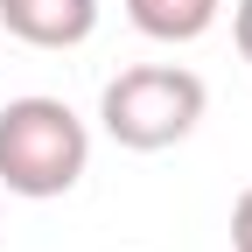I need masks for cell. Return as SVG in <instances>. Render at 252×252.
<instances>
[{
  "instance_id": "obj_5",
  "label": "cell",
  "mask_w": 252,
  "mask_h": 252,
  "mask_svg": "<svg viewBox=\"0 0 252 252\" xmlns=\"http://www.w3.org/2000/svg\"><path fill=\"white\" fill-rule=\"evenodd\" d=\"M231 252H252V189L231 203Z\"/></svg>"
},
{
  "instance_id": "obj_2",
  "label": "cell",
  "mask_w": 252,
  "mask_h": 252,
  "mask_svg": "<svg viewBox=\"0 0 252 252\" xmlns=\"http://www.w3.org/2000/svg\"><path fill=\"white\" fill-rule=\"evenodd\" d=\"M203 105H210V91H203L196 70H182V63H133V70H119L105 84L98 119H105V133L119 147L161 154V147H175V140L196 133Z\"/></svg>"
},
{
  "instance_id": "obj_3",
  "label": "cell",
  "mask_w": 252,
  "mask_h": 252,
  "mask_svg": "<svg viewBox=\"0 0 252 252\" xmlns=\"http://www.w3.org/2000/svg\"><path fill=\"white\" fill-rule=\"evenodd\" d=\"M0 28L28 49H77L98 28V0H0Z\"/></svg>"
},
{
  "instance_id": "obj_6",
  "label": "cell",
  "mask_w": 252,
  "mask_h": 252,
  "mask_svg": "<svg viewBox=\"0 0 252 252\" xmlns=\"http://www.w3.org/2000/svg\"><path fill=\"white\" fill-rule=\"evenodd\" d=\"M231 42H238V56L252 63V0H238V7H231Z\"/></svg>"
},
{
  "instance_id": "obj_4",
  "label": "cell",
  "mask_w": 252,
  "mask_h": 252,
  "mask_svg": "<svg viewBox=\"0 0 252 252\" xmlns=\"http://www.w3.org/2000/svg\"><path fill=\"white\" fill-rule=\"evenodd\" d=\"M217 7H224V0H126L133 28L154 35V42H196L203 28L217 21Z\"/></svg>"
},
{
  "instance_id": "obj_1",
  "label": "cell",
  "mask_w": 252,
  "mask_h": 252,
  "mask_svg": "<svg viewBox=\"0 0 252 252\" xmlns=\"http://www.w3.org/2000/svg\"><path fill=\"white\" fill-rule=\"evenodd\" d=\"M91 161V133L63 98H7L0 105V182L14 196H70Z\"/></svg>"
}]
</instances>
